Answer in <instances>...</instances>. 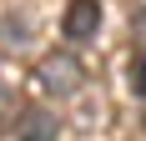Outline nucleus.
I'll return each mask as SVG.
<instances>
[{
	"label": "nucleus",
	"instance_id": "3",
	"mask_svg": "<svg viewBox=\"0 0 146 141\" xmlns=\"http://www.w3.org/2000/svg\"><path fill=\"white\" fill-rule=\"evenodd\" d=\"M50 136H56V126H50V116L30 111L25 121H20V141H50Z\"/></svg>",
	"mask_w": 146,
	"mask_h": 141
},
{
	"label": "nucleus",
	"instance_id": "2",
	"mask_svg": "<svg viewBox=\"0 0 146 141\" xmlns=\"http://www.w3.org/2000/svg\"><path fill=\"white\" fill-rule=\"evenodd\" d=\"M40 76H45V86H50V91H71V86H76V61H66V56H50V61H45V66H40Z\"/></svg>",
	"mask_w": 146,
	"mask_h": 141
},
{
	"label": "nucleus",
	"instance_id": "1",
	"mask_svg": "<svg viewBox=\"0 0 146 141\" xmlns=\"http://www.w3.org/2000/svg\"><path fill=\"white\" fill-rule=\"evenodd\" d=\"M60 30H66V41H71V45H86L91 35L101 30V5H96V0H71Z\"/></svg>",
	"mask_w": 146,
	"mask_h": 141
}]
</instances>
